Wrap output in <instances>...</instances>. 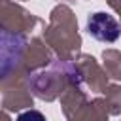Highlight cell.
<instances>
[{
    "label": "cell",
    "mask_w": 121,
    "mask_h": 121,
    "mask_svg": "<svg viewBox=\"0 0 121 121\" xmlns=\"http://www.w3.org/2000/svg\"><path fill=\"white\" fill-rule=\"evenodd\" d=\"M89 32L102 42H115L119 36V25L108 13H93L87 21Z\"/></svg>",
    "instance_id": "6da1fadb"
},
{
    "label": "cell",
    "mask_w": 121,
    "mask_h": 121,
    "mask_svg": "<svg viewBox=\"0 0 121 121\" xmlns=\"http://www.w3.org/2000/svg\"><path fill=\"white\" fill-rule=\"evenodd\" d=\"M15 121H45V115L38 110H26V112L19 113Z\"/></svg>",
    "instance_id": "7a4b0ae2"
}]
</instances>
